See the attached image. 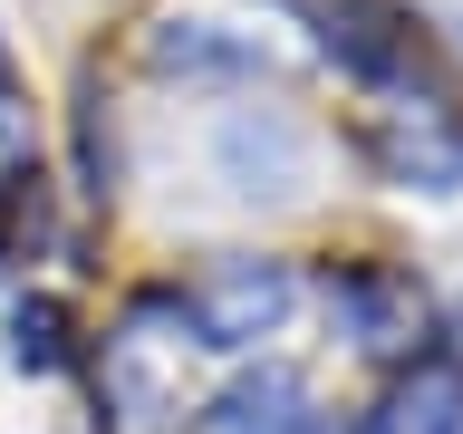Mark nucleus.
Returning a JSON list of instances; mask_svg holds the SVG:
<instances>
[{
  "label": "nucleus",
  "instance_id": "nucleus-1",
  "mask_svg": "<svg viewBox=\"0 0 463 434\" xmlns=\"http://www.w3.org/2000/svg\"><path fill=\"white\" fill-rule=\"evenodd\" d=\"M280 318V270H222V280L203 289V328L213 338H251V328H270Z\"/></svg>",
  "mask_w": 463,
  "mask_h": 434
},
{
  "label": "nucleus",
  "instance_id": "nucleus-2",
  "mask_svg": "<svg viewBox=\"0 0 463 434\" xmlns=\"http://www.w3.org/2000/svg\"><path fill=\"white\" fill-rule=\"evenodd\" d=\"M376 434H463V396L425 376V386H405V396L386 405V425H376Z\"/></svg>",
  "mask_w": 463,
  "mask_h": 434
},
{
  "label": "nucleus",
  "instance_id": "nucleus-3",
  "mask_svg": "<svg viewBox=\"0 0 463 434\" xmlns=\"http://www.w3.org/2000/svg\"><path fill=\"white\" fill-rule=\"evenodd\" d=\"M20 145H29V126L10 116V97H0V155H20Z\"/></svg>",
  "mask_w": 463,
  "mask_h": 434
}]
</instances>
